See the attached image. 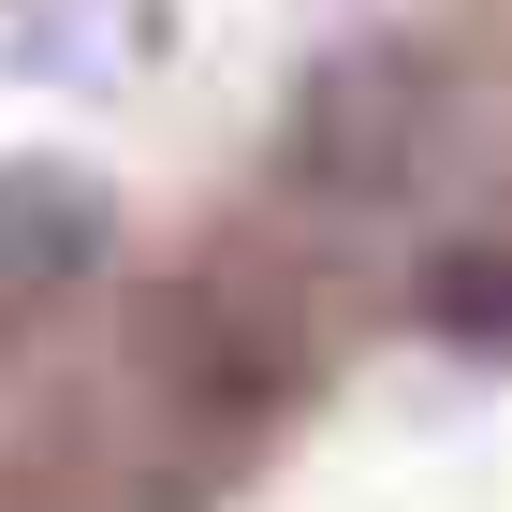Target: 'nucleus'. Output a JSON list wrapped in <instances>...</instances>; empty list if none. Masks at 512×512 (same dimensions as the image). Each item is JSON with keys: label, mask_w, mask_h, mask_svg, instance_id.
Here are the masks:
<instances>
[{"label": "nucleus", "mask_w": 512, "mask_h": 512, "mask_svg": "<svg viewBox=\"0 0 512 512\" xmlns=\"http://www.w3.org/2000/svg\"><path fill=\"white\" fill-rule=\"evenodd\" d=\"M103 249V176L88 161H0V278H74Z\"/></svg>", "instance_id": "obj_1"}, {"label": "nucleus", "mask_w": 512, "mask_h": 512, "mask_svg": "<svg viewBox=\"0 0 512 512\" xmlns=\"http://www.w3.org/2000/svg\"><path fill=\"white\" fill-rule=\"evenodd\" d=\"M132 44H147V0H30V15H15V59H30L44 88H103Z\"/></svg>", "instance_id": "obj_2"}, {"label": "nucleus", "mask_w": 512, "mask_h": 512, "mask_svg": "<svg viewBox=\"0 0 512 512\" xmlns=\"http://www.w3.org/2000/svg\"><path fill=\"white\" fill-rule=\"evenodd\" d=\"M425 322L469 337V352H512V264H498V249H454V264L425 278Z\"/></svg>", "instance_id": "obj_3"}]
</instances>
